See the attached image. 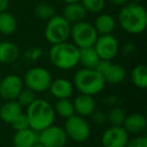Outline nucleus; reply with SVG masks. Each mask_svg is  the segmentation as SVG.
<instances>
[{"label":"nucleus","mask_w":147,"mask_h":147,"mask_svg":"<svg viewBox=\"0 0 147 147\" xmlns=\"http://www.w3.org/2000/svg\"><path fill=\"white\" fill-rule=\"evenodd\" d=\"M23 85L34 93H42L49 90L53 77L51 71L42 67H33L25 71L23 76Z\"/></svg>","instance_id":"6"},{"label":"nucleus","mask_w":147,"mask_h":147,"mask_svg":"<svg viewBox=\"0 0 147 147\" xmlns=\"http://www.w3.org/2000/svg\"><path fill=\"white\" fill-rule=\"evenodd\" d=\"M74 85L69 80L63 78L55 79L51 82L49 90L55 99L71 98L74 93Z\"/></svg>","instance_id":"15"},{"label":"nucleus","mask_w":147,"mask_h":147,"mask_svg":"<svg viewBox=\"0 0 147 147\" xmlns=\"http://www.w3.org/2000/svg\"><path fill=\"white\" fill-rule=\"evenodd\" d=\"M80 49L73 42H63L51 45L49 51L51 63L55 67L63 71H69L79 65Z\"/></svg>","instance_id":"3"},{"label":"nucleus","mask_w":147,"mask_h":147,"mask_svg":"<svg viewBox=\"0 0 147 147\" xmlns=\"http://www.w3.org/2000/svg\"><path fill=\"white\" fill-rule=\"evenodd\" d=\"M17 28V20L12 13L3 11L0 13V33L10 35L15 32Z\"/></svg>","instance_id":"24"},{"label":"nucleus","mask_w":147,"mask_h":147,"mask_svg":"<svg viewBox=\"0 0 147 147\" xmlns=\"http://www.w3.org/2000/svg\"><path fill=\"white\" fill-rule=\"evenodd\" d=\"M129 140V134L123 126H112L106 129L101 136L103 147H125Z\"/></svg>","instance_id":"12"},{"label":"nucleus","mask_w":147,"mask_h":147,"mask_svg":"<svg viewBox=\"0 0 147 147\" xmlns=\"http://www.w3.org/2000/svg\"><path fill=\"white\" fill-rule=\"evenodd\" d=\"M34 13L36 15V17H38L39 19L42 20H49V18L53 16L55 14V9L49 3L41 2L35 6L34 8Z\"/></svg>","instance_id":"27"},{"label":"nucleus","mask_w":147,"mask_h":147,"mask_svg":"<svg viewBox=\"0 0 147 147\" xmlns=\"http://www.w3.org/2000/svg\"><path fill=\"white\" fill-rule=\"evenodd\" d=\"M94 49L101 59L112 61L118 55L120 45L118 39L112 33H110L99 35L94 45Z\"/></svg>","instance_id":"10"},{"label":"nucleus","mask_w":147,"mask_h":147,"mask_svg":"<svg viewBox=\"0 0 147 147\" xmlns=\"http://www.w3.org/2000/svg\"><path fill=\"white\" fill-rule=\"evenodd\" d=\"M25 115L28 120L29 128L36 132L53 125L55 119L53 106L43 99H35L26 108Z\"/></svg>","instance_id":"2"},{"label":"nucleus","mask_w":147,"mask_h":147,"mask_svg":"<svg viewBox=\"0 0 147 147\" xmlns=\"http://www.w3.org/2000/svg\"><path fill=\"white\" fill-rule=\"evenodd\" d=\"M67 136L63 127L51 125L38 132V142L45 147H65Z\"/></svg>","instance_id":"9"},{"label":"nucleus","mask_w":147,"mask_h":147,"mask_svg":"<svg viewBox=\"0 0 147 147\" xmlns=\"http://www.w3.org/2000/svg\"><path fill=\"white\" fill-rule=\"evenodd\" d=\"M31 147H45V146H43L42 144H40L39 142H36L34 145H33V146H31Z\"/></svg>","instance_id":"38"},{"label":"nucleus","mask_w":147,"mask_h":147,"mask_svg":"<svg viewBox=\"0 0 147 147\" xmlns=\"http://www.w3.org/2000/svg\"><path fill=\"white\" fill-rule=\"evenodd\" d=\"M12 142L14 147H31L38 142V132L29 127L23 130L15 131Z\"/></svg>","instance_id":"17"},{"label":"nucleus","mask_w":147,"mask_h":147,"mask_svg":"<svg viewBox=\"0 0 147 147\" xmlns=\"http://www.w3.org/2000/svg\"><path fill=\"white\" fill-rule=\"evenodd\" d=\"M127 71L123 65L119 63H111L109 69L104 74V79L106 84L120 85L126 79Z\"/></svg>","instance_id":"21"},{"label":"nucleus","mask_w":147,"mask_h":147,"mask_svg":"<svg viewBox=\"0 0 147 147\" xmlns=\"http://www.w3.org/2000/svg\"><path fill=\"white\" fill-rule=\"evenodd\" d=\"M108 1L110 3H112L113 5H115V6H120V7H122L123 5L127 4L129 2V0H108Z\"/></svg>","instance_id":"35"},{"label":"nucleus","mask_w":147,"mask_h":147,"mask_svg":"<svg viewBox=\"0 0 147 147\" xmlns=\"http://www.w3.org/2000/svg\"><path fill=\"white\" fill-rule=\"evenodd\" d=\"M63 1L65 3V4H67V3H76V2H80L81 0H63Z\"/></svg>","instance_id":"37"},{"label":"nucleus","mask_w":147,"mask_h":147,"mask_svg":"<svg viewBox=\"0 0 147 147\" xmlns=\"http://www.w3.org/2000/svg\"><path fill=\"white\" fill-rule=\"evenodd\" d=\"M134 49H135L134 45H133V43H131V42L125 43V45H123V47H122L123 53H124V55H131V53H132L133 51H134Z\"/></svg>","instance_id":"34"},{"label":"nucleus","mask_w":147,"mask_h":147,"mask_svg":"<svg viewBox=\"0 0 147 147\" xmlns=\"http://www.w3.org/2000/svg\"><path fill=\"white\" fill-rule=\"evenodd\" d=\"M139 1H140V0H135V2H139Z\"/></svg>","instance_id":"39"},{"label":"nucleus","mask_w":147,"mask_h":147,"mask_svg":"<svg viewBox=\"0 0 147 147\" xmlns=\"http://www.w3.org/2000/svg\"><path fill=\"white\" fill-rule=\"evenodd\" d=\"M74 107H75V113L81 117H90L96 110V102H95L93 96L90 95L80 94L75 98Z\"/></svg>","instance_id":"14"},{"label":"nucleus","mask_w":147,"mask_h":147,"mask_svg":"<svg viewBox=\"0 0 147 147\" xmlns=\"http://www.w3.org/2000/svg\"><path fill=\"white\" fill-rule=\"evenodd\" d=\"M118 24L129 34H140L147 26V11L139 2H128L118 13Z\"/></svg>","instance_id":"1"},{"label":"nucleus","mask_w":147,"mask_h":147,"mask_svg":"<svg viewBox=\"0 0 147 147\" xmlns=\"http://www.w3.org/2000/svg\"><path fill=\"white\" fill-rule=\"evenodd\" d=\"M147 126L146 117L141 113H132L126 115L123 127L128 134L140 135L145 131Z\"/></svg>","instance_id":"13"},{"label":"nucleus","mask_w":147,"mask_h":147,"mask_svg":"<svg viewBox=\"0 0 147 147\" xmlns=\"http://www.w3.org/2000/svg\"><path fill=\"white\" fill-rule=\"evenodd\" d=\"M9 5V0H0V13L6 11Z\"/></svg>","instance_id":"36"},{"label":"nucleus","mask_w":147,"mask_h":147,"mask_svg":"<svg viewBox=\"0 0 147 147\" xmlns=\"http://www.w3.org/2000/svg\"><path fill=\"white\" fill-rule=\"evenodd\" d=\"M97 51L94 47H84L80 49V55H79V63L82 65L84 69H95L100 61Z\"/></svg>","instance_id":"22"},{"label":"nucleus","mask_w":147,"mask_h":147,"mask_svg":"<svg viewBox=\"0 0 147 147\" xmlns=\"http://www.w3.org/2000/svg\"><path fill=\"white\" fill-rule=\"evenodd\" d=\"M63 129L67 139H71L74 142L83 143L90 138L91 127L88 121L84 117H81L77 114L65 119Z\"/></svg>","instance_id":"8"},{"label":"nucleus","mask_w":147,"mask_h":147,"mask_svg":"<svg viewBox=\"0 0 147 147\" xmlns=\"http://www.w3.org/2000/svg\"><path fill=\"white\" fill-rule=\"evenodd\" d=\"M131 81L136 88L144 90L147 88V67L144 63H139L131 71Z\"/></svg>","instance_id":"23"},{"label":"nucleus","mask_w":147,"mask_h":147,"mask_svg":"<svg viewBox=\"0 0 147 147\" xmlns=\"http://www.w3.org/2000/svg\"><path fill=\"white\" fill-rule=\"evenodd\" d=\"M74 88L80 94L95 95L101 93L106 86L104 77L95 69H80L74 76Z\"/></svg>","instance_id":"4"},{"label":"nucleus","mask_w":147,"mask_h":147,"mask_svg":"<svg viewBox=\"0 0 147 147\" xmlns=\"http://www.w3.org/2000/svg\"><path fill=\"white\" fill-rule=\"evenodd\" d=\"M126 112L121 107L114 106L111 107L109 112L107 113V121L112 126H123V123L126 118Z\"/></svg>","instance_id":"26"},{"label":"nucleus","mask_w":147,"mask_h":147,"mask_svg":"<svg viewBox=\"0 0 147 147\" xmlns=\"http://www.w3.org/2000/svg\"><path fill=\"white\" fill-rule=\"evenodd\" d=\"M98 36L99 34L94 25L88 21L83 20L71 24L69 38H71L73 43L79 49L94 47Z\"/></svg>","instance_id":"7"},{"label":"nucleus","mask_w":147,"mask_h":147,"mask_svg":"<svg viewBox=\"0 0 147 147\" xmlns=\"http://www.w3.org/2000/svg\"><path fill=\"white\" fill-rule=\"evenodd\" d=\"M116 20L109 13H99L98 16L95 18L94 27L98 34H110L116 28Z\"/></svg>","instance_id":"19"},{"label":"nucleus","mask_w":147,"mask_h":147,"mask_svg":"<svg viewBox=\"0 0 147 147\" xmlns=\"http://www.w3.org/2000/svg\"><path fill=\"white\" fill-rule=\"evenodd\" d=\"M87 11L84 8L81 2L76 3H67L63 8V17L67 21H69L71 24L80 22L85 20L87 16Z\"/></svg>","instance_id":"16"},{"label":"nucleus","mask_w":147,"mask_h":147,"mask_svg":"<svg viewBox=\"0 0 147 147\" xmlns=\"http://www.w3.org/2000/svg\"><path fill=\"white\" fill-rule=\"evenodd\" d=\"M21 113H23L22 107L16 102V100L6 101L0 107V119L6 124H10Z\"/></svg>","instance_id":"20"},{"label":"nucleus","mask_w":147,"mask_h":147,"mask_svg":"<svg viewBox=\"0 0 147 147\" xmlns=\"http://www.w3.org/2000/svg\"><path fill=\"white\" fill-rule=\"evenodd\" d=\"M125 147H147V137L143 134L136 135L134 138L129 139Z\"/></svg>","instance_id":"31"},{"label":"nucleus","mask_w":147,"mask_h":147,"mask_svg":"<svg viewBox=\"0 0 147 147\" xmlns=\"http://www.w3.org/2000/svg\"><path fill=\"white\" fill-rule=\"evenodd\" d=\"M117 103H118V98L116 96H108L104 99V104L109 107L117 106Z\"/></svg>","instance_id":"33"},{"label":"nucleus","mask_w":147,"mask_h":147,"mask_svg":"<svg viewBox=\"0 0 147 147\" xmlns=\"http://www.w3.org/2000/svg\"><path fill=\"white\" fill-rule=\"evenodd\" d=\"M90 117L92 118V121L96 125L102 126V125H104L107 122V113H105L104 111L95 110Z\"/></svg>","instance_id":"32"},{"label":"nucleus","mask_w":147,"mask_h":147,"mask_svg":"<svg viewBox=\"0 0 147 147\" xmlns=\"http://www.w3.org/2000/svg\"><path fill=\"white\" fill-rule=\"evenodd\" d=\"M55 115H59L61 118L67 119L71 116L75 115V107H74V102L69 98L65 99H57V101L55 104Z\"/></svg>","instance_id":"25"},{"label":"nucleus","mask_w":147,"mask_h":147,"mask_svg":"<svg viewBox=\"0 0 147 147\" xmlns=\"http://www.w3.org/2000/svg\"><path fill=\"white\" fill-rule=\"evenodd\" d=\"M87 12L99 14L104 10L107 0H81L80 1Z\"/></svg>","instance_id":"28"},{"label":"nucleus","mask_w":147,"mask_h":147,"mask_svg":"<svg viewBox=\"0 0 147 147\" xmlns=\"http://www.w3.org/2000/svg\"><path fill=\"white\" fill-rule=\"evenodd\" d=\"M10 125L12 126V128L14 129L15 131L23 130V129H26L29 127L28 120H27V117L24 113H21L20 115H18V116L10 123Z\"/></svg>","instance_id":"30"},{"label":"nucleus","mask_w":147,"mask_h":147,"mask_svg":"<svg viewBox=\"0 0 147 147\" xmlns=\"http://www.w3.org/2000/svg\"><path fill=\"white\" fill-rule=\"evenodd\" d=\"M23 88L24 85L20 77L15 74L7 75L0 81V97L5 101L16 100Z\"/></svg>","instance_id":"11"},{"label":"nucleus","mask_w":147,"mask_h":147,"mask_svg":"<svg viewBox=\"0 0 147 147\" xmlns=\"http://www.w3.org/2000/svg\"><path fill=\"white\" fill-rule=\"evenodd\" d=\"M35 93L28 88H23L16 98V102L22 108H27L35 100Z\"/></svg>","instance_id":"29"},{"label":"nucleus","mask_w":147,"mask_h":147,"mask_svg":"<svg viewBox=\"0 0 147 147\" xmlns=\"http://www.w3.org/2000/svg\"><path fill=\"white\" fill-rule=\"evenodd\" d=\"M19 49L14 42L8 40L0 41V63L4 65L13 63L19 57Z\"/></svg>","instance_id":"18"},{"label":"nucleus","mask_w":147,"mask_h":147,"mask_svg":"<svg viewBox=\"0 0 147 147\" xmlns=\"http://www.w3.org/2000/svg\"><path fill=\"white\" fill-rule=\"evenodd\" d=\"M71 24L63 17L55 14L47 22L45 28V37L51 45L63 42L69 38Z\"/></svg>","instance_id":"5"}]
</instances>
